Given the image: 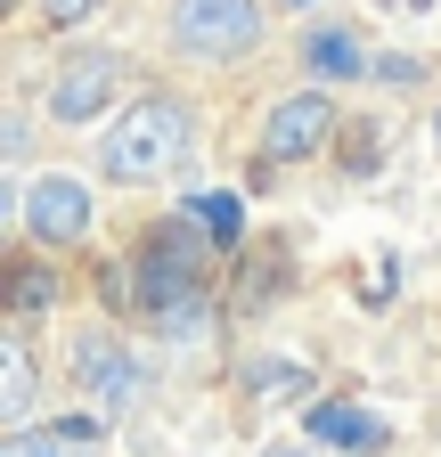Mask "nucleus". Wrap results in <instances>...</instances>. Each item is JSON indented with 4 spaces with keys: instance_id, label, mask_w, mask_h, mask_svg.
I'll return each instance as SVG.
<instances>
[{
    "instance_id": "f257e3e1",
    "label": "nucleus",
    "mask_w": 441,
    "mask_h": 457,
    "mask_svg": "<svg viewBox=\"0 0 441 457\" xmlns=\"http://www.w3.org/2000/svg\"><path fill=\"white\" fill-rule=\"evenodd\" d=\"M196 155V114L180 98H139L115 131L98 139V171L123 188H147V180H172V171Z\"/></svg>"
},
{
    "instance_id": "f03ea898",
    "label": "nucleus",
    "mask_w": 441,
    "mask_h": 457,
    "mask_svg": "<svg viewBox=\"0 0 441 457\" xmlns=\"http://www.w3.org/2000/svg\"><path fill=\"white\" fill-rule=\"evenodd\" d=\"M262 41V9L254 0H180L172 9V49L196 66H229Z\"/></svg>"
},
{
    "instance_id": "7ed1b4c3",
    "label": "nucleus",
    "mask_w": 441,
    "mask_h": 457,
    "mask_svg": "<svg viewBox=\"0 0 441 457\" xmlns=\"http://www.w3.org/2000/svg\"><path fill=\"white\" fill-rule=\"evenodd\" d=\"M131 90V66L115 49H74L66 66H58V90H49V114L58 123H98L106 106H115Z\"/></svg>"
},
{
    "instance_id": "20e7f679",
    "label": "nucleus",
    "mask_w": 441,
    "mask_h": 457,
    "mask_svg": "<svg viewBox=\"0 0 441 457\" xmlns=\"http://www.w3.org/2000/svg\"><path fill=\"white\" fill-rule=\"evenodd\" d=\"M90 220H98L90 180H74V171H41V180H25V228H33V245H82Z\"/></svg>"
},
{
    "instance_id": "39448f33",
    "label": "nucleus",
    "mask_w": 441,
    "mask_h": 457,
    "mask_svg": "<svg viewBox=\"0 0 441 457\" xmlns=\"http://www.w3.org/2000/svg\"><path fill=\"white\" fill-rule=\"evenodd\" d=\"M327 131H336V98L327 90H295V98H279L262 114V155L270 163H303V155L327 147Z\"/></svg>"
},
{
    "instance_id": "423d86ee",
    "label": "nucleus",
    "mask_w": 441,
    "mask_h": 457,
    "mask_svg": "<svg viewBox=\"0 0 441 457\" xmlns=\"http://www.w3.org/2000/svg\"><path fill=\"white\" fill-rule=\"evenodd\" d=\"M74 376L98 392V409H106V417H131L139 400H147V368L123 352L115 335H82V352H74Z\"/></svg>"
},
{
    "instance_id": "0eeeda50",
    "label": "nucleus",
    "mask_w": 441,
    "mask_h": 457,
    "mask_svg": "<svg viewBox=\"0 0 441 457\" xmlns=\"http://www.w3.org/2000/svg\"><path fill=\"white\" fill-rule=\"evenodd\" d=\"M139 303L147 311H163V303H180V295H196V253L180 245V237H155L147 253H139Z\"/></svg>"
},
{
    "instance_id": "6e6552de",
    "label": "nucleus",
    "mask_w": 441,
    "mask_h": 457,
    "mask_svg": "<svg viewBox=\"0 0 441 457\" xmlns=\"http://www.w3.org/2000/svg\"><path fill=\"white\" fill-rule=\"evenodd\" d=\"M311 441H327V449H384V417H368L360 400H319L311 409Z\"/></svg>"
},
{
    "instance_id": "1a4fd4ad",
    "label": "nucleus",
    "mask_w": 441,
    "mask_h": 457,
    "mask_svg": "<svg viewBox=\"0 0 441 457\" xmlns=\"http://www.w3.org/2000/svg\"><path fill=\"white\" fill-rule=\"evenodd\" d=\"M33 392H41L33 352H25V343H0V425H25L33 417Z\"/></svg>"
},
{
    "instance_id": "9d476101",
    "label": "nucleus",
    "mask_w": 441,
    "mask_h": 457,
    "mask_svg": "<svg viewBox=\"0 0 441 457\" xmlns=\"http://www.w3.org/2000/svg\"><path fill=\"white\" fill-rule=\"evenodd\" d=\"M188 220H204V237H212V245H237V228H245L237 196H220V188H212V196H196V204H188Z\"/></svg>"
},
{
    "instance_id": "9b49d317",
    "label": "nucleus",
    "mask_w": 441,
    "mask_h": 457,
    "mask_svg": "<svg viewBox=\"0 0 441 457\" xmlns=\"http://www.w3.org/2000/svg\"><path fill=\"white\" fill-rule=\"evenodd\" d=\"M311 66H319V74H336V82H344V74H360V49H352L344 33H311Z\"/></svg>"
},
{
    "instance_id": "f8f14e48",
    "label": "nucleus",
    "mask_w": 441,
    "mask_h": 457,
    "mask_svg": "<svg viewBox=\"0 0 441 457\" xmlns=\"http://www.w3.org/2000/svg\"><path fill=\"white\" fill-rule=\"evenodd\" d=\"M0 457H66V433H9V441H0Z\"/></svg>"
},
{
    "instance_id": "ddd939ff",
    "label": "nucleus",
    "mask_w": 441,
    "mask_h": 457,
    "mask_svg": "<svg viewBox=\"0 0 441 457\" xmlns=\"http://www.w3.org/2000/svg\"><path fill=\"white\" fill-rule=\"evenodd\" d=\"M41 303H49V278L25 270V278H17V311H41Z\"/></svg>"
},
{
    "instance_id": "4468645a",
    "label": "nucleus",
    "mask_w": 441,
    "mask_h": 457,
    "mask_svg": "<svg viewBox=\"0 0 441 457\" xmlns=\"http://www.w3.org/2000/svg\"><path fill=\"white\" fill-rule=\"evenodd\" d=\"M41 9H49V25H74V17H90V9H98V0H41Z\"/></svg>"
},
{
    "instance_id": "2eb2a0df",
    "label": "nucleus",
    "mask_w": 441,
    "mask_h": 457,
    "mask_svg": "<svg viewBox=\"0 0 441 457\" xmlns=\"http://www.w3.org/2000/svg\"><path fill=\"white\" fill-rule=\"evenodd\" d=\"M262 457H311V449H303V441H270Z\"/></svg>"
},
{
    "instance_id": "dca6fc26",
    "label": "nucleus",
    "mask_w": 441,
    "mask_h": 457,
    "mask_svg": "<svg viewBox=\"0 0 441 457\" xmlns=\"http://www.w3.org/2000/svg\"><path fill=\"white\" fill-rule=\"evenodd\" d=\"M295 9H311V0H295Z\"/></svg>"
},
{
    "instance_id": "f3484780",
    "label": "nucleus",
    "mask_w": 441,
    "mask_h": 457,
    "mask_svg": "<svg viewBox=\"0 0 441 457\" xmlns=\"http://www.w3.org/2000/svg\"><path fill=\"white\" fill-rule=\"evenodd\" d=\"M433 131H441V114H433Z\"/></svg>"
}]
</instances>
